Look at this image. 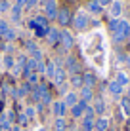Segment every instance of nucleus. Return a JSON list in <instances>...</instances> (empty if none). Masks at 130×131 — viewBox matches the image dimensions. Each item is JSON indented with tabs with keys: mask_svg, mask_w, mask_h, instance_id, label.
<instances>
[{
	"mask_svg": "<svg viewBox=\"0 0 130 131\" xmlns=\"http://www.w3.org/2000/svg\"><path fill=\"white\" fill-rule=\"evenodd\" d=\"M33 4H37V0H27V8H31Z\"/></svg>",
	"mask_w": 130,
	"mask_h": 131,
	"instance_id": "nucleus-36",
	"label": "nucleus"
},
{
	"mask_svg": "<svg viewBox=\"0 0 130 131\" xmlns=\"http://www.w3.org/2000/svg\"><path fill=\"white\" fill-rule=\"evenodd\" d=\"M34 23H37V27H40V29H48V17L38 15V17H34Z\"/></svg>",
	"mask_w": 130,
	"mask_h": 131,
	"instance_id": "nucleus-24",
	"label": "nucleus"
},
{
	"mask_svg": "<svg viewBox=\"0 0 130 131\" xmlns=\"http://www.w3.org/2000/svg\"><path fill=\"white\" fill-rule=\"evenodd\" d=\"M92 108H94V112H96V114H103V110H105L103 99H96V105H94Z\"/></svg>",
	"mask_w": 130,
	"mask_h": 131,
	"instance_id": "nucleus-22",
	"label": "nucleus"
},
{
	"mask_svg": "<svg viewBox=\"0 0 130 131\" xmlns=\"http://www.w3.org/2000/svg\"><path fill=\"white\" fill-rule=\"evenodd\" d=\"M82 80H84V85H86V88H94V85H96V76H94L92 72H86V74L82 76Z\"/></svg>",
	"mask_w": 130,
	"mask_h": 131,
	"instance_id": "nucleus-18",
	"label": "nucleus"
},
{
	"mask_svg": "<svg viewBox=\"0 0 130 131\" xmlns=\"http://www.w3.org/2000/svg\"><path fill=\"white\" fill-rule=\"evenodd\" d=\"M71 85L73 88H82L84 85V80H82V74H71Z\"/></svg>",
	"mask_w": 130,
	"mask_h": 131,
	"instance_id": "nucleus-17",
	"label": "nucleus"
},
{
	"mask_svg": "<svg viewBox=\"0 0 130 131\" xmlns=\"http://www.w3.org/2000/svg\"><path fill=\"white\" fill-rule=\"evenodd\" d=\"M2 110H4V103L0 101V114H2Z\"/></svg>",
	"mask_w": 130,
	"mask_h": 131,
	"instance_id": "nucleus-38",
	"label": "nucleus"
},
{
	"mask_svg": "<svg viewBox=\"0 0 130 131\" xmlns=\"http://www.w3.org/2000/svg\"><path fill=\"white\" fill-rule=\"evenodd\" d=\"M25 116H27V118H33V116H34V108L33 106H27L25 108Z\"/></svg>",
	"mask_w": 130,
	"mask_h": 131,
	"instance_id": "nucleus-34",
	"label": "nucleus"
},
{
	"mask_svg": "<svg viewBox=\"0 0 130 131\" xmlns=\"http://www.w3.org/2000/svg\"><path fill=\"white\" fill-rule=\"evenodd\" d=\"M73 131H82V129H73Z\"/></svg>",
	"mask_w": 130,
	"mask_h": 131,
	"instance_id": "nucleus-42",
	"label": "nucleus"
},
{
	"mask_svg": "<svg viewBox=\"0 0 130 131\" xmlns=\"http://www.w3.org/2000/svg\"><path fill=\"white\" fill-rule=\"evenodd\" d=\"M75 27H77L79 30H82V29H86V25H88V15L84 12H79L77 15H75Z\"/></svg>",
	"mask_w": 130,
	"mask_h": 131,
	"instance_id": "nucleus-5",
	"label": "nucleus"
},
{
	"mask_svg": "<svg viewBox=\"0 0 130 131\" xmlns=\"http://www.w3.org/2000/svg\"><path fill=\"white\" fill-rule=\"evenodd\" d=\"M54 127H56V131H65L67 129V124L63 118H56V124H54Z\"/></svg>",
	"mask_w": 130,
	"mask_h": 131,
	"instance_id": "nucleus-25",
	"label": "nucleus"
},
{
	"mask_svg": "<svg viewBox=\"0 0 130 131\" xmlns=\"http://www.w3.org/2000/svg\"><path fill=\"white\" fill-rule=\"evenodd\" d=\"M126 65H128V67H130V55H128V57H126Z\"/></svg>",
	"mask_w": 130,
	"mask_h": 131,
	"instance_id": "nucleus-40",
	"label": "nucleus"
},
{
	"mask_svg": "<svg viewBox=\"0 0 130 131\" xmlns=\"http://www.w3.org/2000/svg\"><path fill=\"white\" fill-rule=\"evenodd\" d=\"M2 63H4V69H8V70H12L13 67H15V59H13L12 55H4Z\"/></svg>",
	"mask_w": 130,
	"mask_h": 131,
	"instance_id": "nucleus-21",
	"label": "nucleus"
},
{
	"mask_svg": "<svg viewBox=\"0 0 130 131\" xmlns=\"http://www.w3.org/2000/svg\"><path fill=\"white\" fill-rule=\"evenodd\" d=\"M8 10H10L8 0H0V13H2V12H8Z\"/></svg>",
	"mask_w": 130,
	"mask_h": 131,
	"instance_id": "nucleus-31",
	"label": "nucleus"
},
{
	"mask_svg": "<svg viewBox=\"0 0 130 131\" xmlns=\"http://www.w3.org/2000/svg\"><path fill=\"white\" fill-rule=\"evenodd\" d=\"M80 101H92L94 99V91H92V88H86V85H82V88H80Z\"/></svg>",
	"mask_w": 130,
	"mask_h": 131,
	"instance_id": "nucleus-13",
	"label": "nucleus"
},
{
	"mask_svg": "<svg viewBox=\"0 0 130 131\" xmlns=\"http://www.w3.org/2000/svg\"><path fill=\"white\" fill-rule=\"evenodd\" d=\"M79 101H80V97L77 95V93H75V91H69V93L65 95V101H63V103H65V106H71V108H73Z\"/></svg>",
	"mask_w": 130,
	"mask_h": 131,
	"instance_id": "nucleus-11",
	"label": "nucleus"
},
{
	"mask_svg": "<svg viewBox=\"0 0 130 131\" xmlns=\"http://www.w3.org/2000/svg\"><path fill=\"white\" fill-rule=\"evenodd\" d=\"M0 127H2V129H12V120L8 118V114L0 116Z\"/></svg>",
	"mask_w": 130,
	"mask_h": 131,
	"instance_id": "nucleus-23",
	"label": "nucleus"
},
{
	"mask_svg": "<svg viewBox=\"0 0 130 131\" xmlns=\"http://www.w3.org/2000/svg\"><path fill=\"white\" fill-rule=\"evenodd\" d=\"M12 131H25V129H21V127H13Z\"/></svg>",
	"mask_w": 130,
	"mask_h": 131,
	"instance_id": "nucleus-39",
	"label": "nucleus"
},
{
	"mask_svg": "<svg viewBox=\"0 0 130 131\" xmlns=\"http://www.w3.org/2000/svg\"><path fill=\"white\" fill-rule=\"evenodd\" d=\"M52 80L56 82V85L65 84V69H63V67H59V65L56 67V72H54V78Z\"/></svg>",
	"mask_w": 130,
	"mask_h": 131,
	"instance_id": "nucleus-8",
	"label": "nucleus"
},
{
	"mask_svg": "<svg viewBox=\"0 0 130 131\" xmlns=\"http://www.w3.org/2000/svg\"><path fill=\"white\" fill-rule=\"evenodd\" d=\"M109 29L113 32V40L115 42H123L124 38L130 36V25L126 21H120V19H113L109 23Z\"/></svg>",
	"mask_w": 130,
	"mask_h": 131,
	"instance_id": "nucleus-1",
	"label": "nucleus"
},
{
	"mask_svg": "<svg viewBox=\"0 0 130 131\" xmlns=\"http://www.w3.org/2000/svg\"><path fill=\"white\" fill-rule=\"evenodd\" d=\"M107 127H109V122L105 118H98L94 122V131H107Z\"/></svg>",
	"mask_w": 130,
	"mask_h": 131,
	"instance_id": "nucleus-15",
	"label": "nucleus"
},
{
	"mask_svg": "<svg viewBox=\"0 0 130 131\" xmlns=\"http://www.w3.org/2000/svg\"><path fill=\"white\" fill-rule=\"evenodd\" d=\"M65 65H67V70H69L71 74H79V61L75 59V57H67Z\"/></svg>",
	"mask_w": 130,
	"mask_h": 131,
	"instance_id": "nucleus-12",
	"label": "nucleus"
},
{
	"mask_svg": "<svg viewBox=\"0 0 130 131\" xmlns=\"http://www.w3.org/2000/svg\"><path fill=\"white\" fill-rule=\"evenodd\" d=\"M120 12H123V4H120L119 0H113V4H111V17L117 19V17L120 15Z\"/></svg>",
	"mask_w": 130,
	"mask_h": 131,
	"instance_id": "nucleus-16",
	"label": "nucleus"
},
{
	"mask_svg": "<svg viewBox=\"0 0 130 131\" xmlns=\"http://www.w3.org/2000/svg\"><path fill=\"white\" fill-rule=\"evenodd\" d=\"M34 32H37V36H46L48 34V29H40V27H37Z\"/></svg>",
	"mask_w": 130,
	"mask_h": 131,
	"instance_id": "nucleus-33",
	"label": "nucleus"
},
{
	"mask_svg": "<svg viewBox=\"0 0 130 131\" xmlns=\"http://www.w3.org/2000/svg\"><path fill=\"white\" fill-rule=\"evenodd\" d=\"M101 6H107V4H113V0H98Z\"/></svg>",
	"mask_w": 130,
	"mask_h": 131,
	"instance_id": "nucleus-35",
	"label": "nucleus"
},
{
	"mask_svg": "<svg viewBox=\"0 0 130 131\" xmlns=\"http://www.w3.org/2000/svg\"><path fill=\"white\" fill-rule=\"evenodd\" d=\"M0 49H6V44H4V40L0 38Z\"/></svg>",
	"mask_w": 130,
	"mask_h": 131,
	"instance_id": "nucleus-37",
	"label": "nucleus"
},
{
	"mask_svg": "<svg viewBox=\"0 0 130 131\" xmlns=\"http://www.w3.org/2000/svg\"><path fill=\"white\" fill-rule=\"evenodd\" d=\"M94 118H88V116H84L82 120V131H94Z\"/></svg>",
	"mask_w": 130,
	"mask_h": 131,
	"instance_id": "nucleus-20",
	"label": "nucleus"
},
{
	"mask_svg": "<svg viewBox=\"0 0 130 131\" xmlns=\"http://www.w3.org/2000/svg\"><path fill=\"white\" fill-rule=\"evenodd\" d=\"M109 91H111V95H115V97H119V95H123V91H124V88L120 85L117 80H113V82L109 84Z\"/></svg>",
	"mask_w": 130,
	"mask_h": 131,
	"instance_id": "nucleus-14",
	"label": "nucleus"
},
{
	"mask_svg": "<svg viewBox=\"0 0 130 131\" xmlns=\"http://www.w3.org/2000/svg\"><path fill=\"white\" fill-rule=\"evenodd\" d=\"M56 63H54V61H50V63H46V74L48 76H50V78H54V72H56Z\"/></svg>",
	"mask_w": 130,
	"mask_h": 131,
	"instance_id": "nucleus-29",
	"label": "nucleus"
},
{
	"mask_svg": "<svg viewBox=\"0 0 130 131\" xmlns=\"http://www.w3.org/2000/svg\"><path fill=\"white\" fill-rule=\"evenodd\" d=\"M117 82H119V84H120V85H123V88H124V85H128L130 78H128L126 74H124V72H119V74H117Z\"/></svg>",
	"mask_w": 130,
	"mask_h": 131,
	"instance_id": "nucleus-28",
	"label": "nucleus"
},
{
	"mask_svg": "<svg viewBox=\"0 0 130 131\" xmlns=\"http://www.w3.org/2000/svg\"><path fill=\"white\" fill-rule=\"evenodd\" d=\"M65 103L63 101H54L52 103V110H54V114H56V118H63L65 116Z\"/></svg>",
	"mask_w": 130,
	"mask_h": 131,
	"instance_id": "nucleus-7",
	"label": "nucleus"
},
{
	"mask_svg": "<svg viewBox=\"0 0 130 131\" xmlns=\"http://www.w3.org/2000/svg\"><path fill=\"white\" fill-rule=\"evenodd\" d=\"M88 10H90L92 13H101V12H103V6H101L98 0H92V2L88 4Z\"/></svg>",
	"mask_w": 130,
	"mask_h": 131,
	"instance_id": "nucleus-19",
	"label": "nucleus"
},
{
	"mask_svg": "<svg viewBox=\"0 0 130 131\" xmlns=\"http://www.w3.org/2000/svg\"><path fill=\"white\" fill-rule=\"evenodd\" d=\"M86 108H88V103H86V101H79L77 105L71 108V114H73V118H80V116H84Z\"/></svg>",
	"mask_w": 130,
	"mask_h": 131,
	"instance_id": "nucleus-4",
	"label": "nucleus"
},
{
	"mask_svg": "<svg viewBox=\"0 0 130 131\" xmlns=\"http://www.w3.org/2000/svg\"><path fill=\"white\" fill-rule=\"evenodd\" d=\"M27 120H29V118H27L25 112H23V114H19V118H17V124H19V125H25V124H27Z\"/></svg>",
	"mask_w": 130,
	"mask_h": 131,
	"instance_id": "nucleus-32",
	"label": "nucleus"
},
{
	"mask_svg": "<svg viewBox=\"0 0 130 131\" xmlns=\"http://www.w3.org/2000/svg\"><path fill=\"white\" fill-rule=\"evenodd\" d=\"M46 38H48V42H50V44H59V40H61V32H59L57 29H48Z\"/></svg>",
	"mask_w": 130,
	"mask_h": 131,
	"instance_id": "nucleus-9",
	"label": "nucleus"
},
{
	"mask_svg": "<svg viewBox=\"0 0 130 131\" xmlns=\"http://www.w3.org/2000/svg\"><path fill=\"white\" fill-rule=\"evenodd\" d=\"M40 4H42L44 12H46L48 19H57V6L54 0H40Z\"/></svg>",
	"mask_w": 130,
	"mask_h": 131,
	"instance_id": "nucleus-2",
	"label": "nucleus"
},
{
	"mask_svg": "<svg viewBox=\"0 0 130 131\" xmlns=\"http://www.w3.org/2000/svg\"><path fill=\"white\" fill-rule=\"evenodd\" d=\"M71 12L67 10V8H61V10H57V21H59V25H69L71 23Z\"/></svg>",
	"mask_w": 130,
	"mask_h": 131,
	"instance_id": "nucleus-6",
	"label": "nucleus"
},
{
	"mask_svg": "<svg viewBox=\"0 0 130 131\" xmlns=\"http://www.w3.org/2000/svg\"><path fill=\"white\" fill-rule=\"evenodd\" d=\"M27 84H31V85H38V74H37V72H31V74L27 76Z\"/></svg>",
	"mask_w": 130,
	"mask_h": 131,
	"instance_id": "nucleus-30",
	"label": "nucleus"
},
{
	"mask_svg": "<svg viewBox=\"0 0 130 131\" xmlns=\"http://www.w3.org/2000/svg\"><path fill=\"white\" fill-rule=\"evenodd\" d=\"M61 44H63L65 49H71L73 48V36H71V32H67V30H61Z\"/></svg>",
	"mask_w": 130,
	"mask_h": 131,
	"instance_id": "nucleus-10",
	"label": "nucleus"
},
{
	"mask_svg": "<svg viewBox=\"0 0 130 131\" xmlns=\"http://www.w3.org/2000/svg\"><path fill=\"white\" fill-rule=\"evenodd\" d=\"M19 15H21V6H19V4L12 6V19L13 21H19Z\"/></svg>",
	"mask_w": 130,
	"mask_h": 131,
	"instance_id": "nucleus-27",
	"label": "nucleus"
},
{
	"mask_svg": "<svg viewBox=\"0 0 130 131\" xmlns=\"http://www.w3.org/2000/svg\"><path fill=\"white\" fill-rule=\"evenodd\" d=\"M120 106H123L124 114L130 116V97H123V101H120Z\"/></svg>",
	"mask_w": 130,
	"mask_h": 131,
	"instance_id": "nucleus-26",
	"label": "nucleus"
},
{
	"mask_svg": "<svg viewBox=\"0 0 130 131\" xmlns=\"http://www.w3.org/2000/svg\"><path fill=\"white\" fill-rule=\"evenodd\" d=\"M128 97H130V88H128Z\"/></svg>",
	"mask_w": 130,
	"mask_h": 131,
	"instance_id": "nucleus-41",
	"label": "nucleus"
},
{
	"mask_svg": "<svg viewBox=\"0 0 130 131\" xmlns=\"http://www.w3.org/2000/svg\"><path fill=\"white\" fill-rule=\"evenodd\" d=\"M0 38H2L4 42H12V40L15 38V32H13V29L6 23V21H0Z\"/></svg>",
	"mask_w": 130,
	"mask_h": 131,
	"instance_id": "nucleus-3",
	"label": "nucleus"
},
{
	"mask_svg": "<svg viewBox=\"0 0 130 131\" xmlns=\"http://www.w3.org/2000/svg\"><path fill=\"white\" fill-rule=\"evenodd\" d=\"M0 131H2V127H0Z\"/></svg>",
	"mask_w": 130,
	"mask_h": 131,
	"instance_id": "nucleus-43",
	"label": "nucleus"
}]
</instances>
